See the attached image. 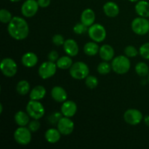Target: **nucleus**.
I'll return each mask as SVG.
<instances>
[{
  "instance_id": "nucleus-1",
  "label": "nucleus",
  "mask_w": 149,
  "mask_h": 149,
  "mask_svg": "<svg viewBox=\"0 0 149 149\" xmlns=\"http://www.w3.org/2000/svg\"><path fill=\"white\" fill-rule=\"evenodd\" d=\"M9 35L15 40H24L29 34V26L24 18L18 16L13 17L7 26Z\"/></svg>"
},
{
  "instance_id": "nucleus-2",
  "label": "nucleus",
  "mask_w": 149,
  "mask_h": 149,
  "mask_svg": "<svg viewBox=\"0 0 149 149\" xmlns=\"http://www.w3.org/2000/svg\"><path fill=\"white\" fill-rule=\"evenodd\" d=\"M112 70L116 74L123 75L127 74L131 68V63L126 55H118L111 61Z\"/></svg>"
},
{
  "instance_id": "nucleus-3",
  "label": "nucleus",
  "mask_w": 149,
  "mask_h": 149,
  "mask_svg": "<svg viewBox=\"0 0 149 149\" xmlns=\"http://www.w3.org/2000/svg\"><path fill=\"white\" fill-rule=\"evenodd\" d=\"M69 74L74 79H85L90 74V68L85 63L82 61H77L74 63L69 68Z\"/></svg>"
},
{
  "instance_id": "nucleus-4",
  "label": "nucleus",
  "mask_w": 149,
  "mask_h": 149,
  "mask_svg": "<svg viewBox=\"0 0 149 149\" xmlns=\"http://www.w3.org/2000/svg\"><path fill=\"white\" fill-rule=\"evenodd\" d=\"M26 112L31 119H40L45 114V109L39 100H31L26 105Z\"/></svg>"
},
{
  "instance_id": "nucleus-5",
  "label": "nucleus",
  "mask_w": 149,
  "mask_h": 149,
  "mask_svg": "<svg viewBox=\"0 0 149 149\" xmlns=\"http://www.w3.org/2000/svg\"><path fill=\"white\" fill-rule=\"evenodd\" d=\"M87 33L89 37L97 43L103 42L106 39L107 35L105 27L100 23H94L90 26L88 28Z\"/></svg>"
},
{
  "instance_id": "nucleus-6",
  "label": "nucleus",
  "mask_w": 149,
  "mask_h": 149,
  "mask_svg": "<svg viewBox=\"0 0 149 149\" xmlns=\"http://www.w3.org/2000/svg\"><path fill=\"white\" fill-rule=\"evenodd\" d=\"M131 29L137 35L143 36L149 33V20L146 17H138L131 23Z\"/></svg>"
},
{
  "instance_id": "nucleus-7",
  "label": "nucleus",
  "mask_w": 149,
  "mask_h": 149,
  "mask_svg": "<svg viewBox=\"0 0 149 149\" xmlns=\"http://www.w3.org/2000/svg\"><path fill=\"white\" fill-rule=\"evenodd\" d=\"M58 66L56 63L52 61L43 62L38 68V74L42 79H48L56 74Z\"/></svg>"
},
{
  "instance_id": "nucleus-8",
  "label": "nucleus",
  "mask_w": 149,
  "mask_h": 149,
  "mask_svg": "<svg viewBox=\"0 0 149 149\" xmlns=\"http://www.w3.org/2000/svg\"><path fill=\"white\" fill-rule=\"evenodd\" d=\"M31 132L26 127H19L14 132V139L19 145H29L31 141Z\"/></svg>"
},
{
  "instance_id": "nucleus-9",
  "label": "nucleus",
  "mask_w": 149,
  "mask_h": 149,
  "mask_svg": "<svg viewBox=\"0 0 149 149\" xmlns=\"http://www.w3.org/2000/svg\"><path fill=\"white\" fill-rule=\"evenodd\" d=\"M0 69L4 76L7 77H13L17 74V65L12 58H5L1 61Z\"/></svg>"
},
{
  "instance_id": "nucleus-10",
  "label": "nucleus",
  "mask_w": 149,
  "mask_h": 149,
  "mask_svg": "<svg viewBox=\"0 0 149 149\" xmlns=\"http://www.w3.org/2000/svg\"><path fill=\"white\" fill-rule=\"evenodd\" d=\"M143 116L142 112L136 109H130L124 113V119L128 125L135 126L142 122Z\"/></svg>"
},
{
  "instance_id": "nucleus-11",
  "label": "nucleus",
  "mask_w": 149,
  "mask_h": 149,
  "mask_svg": "<svg viewBox=\"0 0 149 149\" xmlns=\"http://www.w3.org/2000/svg\"><path fill=\"white\" fill-rule=\"evenodd\" d=\"M39 5L36 0H26L22 4L21 14L26 17H32L36 15L39 10Z\"/></svg>"
},
{
  "instance_id": "nucleus-12",
  "label": "nucleus",
  "mask_w": 149,
  "mask_h": 149,
  "mask_svg": "<svg viewBox=\"0 0 149 149\" xmlns=\"http://www.w3.org/2000/svg\"><path fill=\"white\" fill-rule=\"evenodd\" d=\"M57 128L62 135H68L74 130V123L69 117L63 116L57 124Z\"/></svg>"
},
{
  "instance_id": "nucleus-13",
  "label": "nucleus",
  "mask_w": 149,
  "mask_h": 149,
  "mask_svg": "<svg viewBox=\"0 0 149 149\" xmlns=\"http://www.w3.org/2000/svg\"><path fill=\"white\" fill-rule=\"evenodd\" d=\"M77 111V105L73 100H65L63 102L61 108V112L63 116L71 118L76 114Z\"/></svg>"
},
{
  "instance_id": "nucleus-14",
  "label": "nucleus",
  "mask_w": 149,
  "mask_h": 149,
  "mask_svg": "<svg viewBox=\"0 0 149 149\" xmlns=\"http://www.w3.org/2000/svg\"><path fill=\"white\" fill-rule=\"evenodd\" d=\"M51 97L58 103H63L67 100L68 94L63 87L61 86H55L51 90Z\"/></svg>"
},
{
  "instance_id": "nucleus-15",
  "label": "nucleus",
  "mask_w": 149,
  "mask_h": 149,
  "mask_svg": "<svg viewBox=\"0 0 149 149\" xmlns=\"http://www.w3.org/2000/svg\"><path fill=\"white\" fill-rule=\"evenodd\" d=\"M63 46V49L66 55L71 57H74L78 55L79 48L78 44L74 39H65L64 45Z\"/></svg>"
},
{
  "instance_id": "nucleus-16",
  "label": "nucleus",
  "mask_w": 149,
  "mask_h": 149,
  "mask_svg": "<svg viewBox=\"0 0 149 149\" xmlns=\"http://www.w3.org/2000/svg\"><path fill=\"white\" fill-rule=\"evenodd\" d=\"M39 58L36 54L33 52L25 53L21 58V63L26 68H33L38 63Z\"/></svg>"
},
{
  "instance_id": "nucleus-17",
  "label": "nucleus",
  "mask_w": 149,
  "mask_h": 149,
  "mask_svg": "<svg viewBox=\"0 0 149 149\" xmlns=\"http://www.w3.org/2000/svg\"><path fill=\"white\" fill-rule=\"evenodd\" d=\"M80 20L87 27H90L94 24L95 20V13L92 9L87 8L82 11L80 17Z\"/></svg>"
},
{
  "instance_id": "nucleus-18",
  "label": "nucleus",
  "mask_w": 149,
  "mask_h": 149,
  "mask_svg": "<svg viewBox=\"0 0 149 149\" xmlns=\"http://www.w3.org/2000/svg\"><path fill=\"white\" fill-rule=\"evenodd\" d=\"M115 52L113 48L109 45H103L100 47L99 55L103 61H111L114 58Z\"/></svg>"
},
{
  "instance_id": "nucleus-19",
  "label": "nucleus",
  "mask_w": 149,
  "mask_h": 149,
  "mask_svg": "<svg viewBox=\"0 0 149 149\" xmlns=\"http://www.w3.org/2000/svg\"><path fill=\"white\" fill-rule=\"evenodd\" d=\"M103 12L109 17H115L119 15V7L116 3L113 1H108L103 5Z\"/></svg>"
},
{
  "instance_id": "nucleus-20",
  "label": "nucleus",
  "mask_w": 149,
  "mask_h": 149,
  "mask_svg": "<svg viewBox=\"0 0 149 149\" xmlns=\"http://www.w3.org/2000/svg\"><path fill=\"white\" fill-rule=\"evenodd\" d=\"M61 135L62 134L58 130V128H49L45 132V140L47 141L49 143L51 144H55L58 143V141L61 140Z\"/></svg>"
},
{
  "instance_id": "nucleus-21",
  "label": "nucleus",
  "mask_w": 149,
  "mask_h": 149,
  "mask_svg": "<svg viewBox=\"0 0 149 149\" xmlns=\"http://www.w3.org/2000/svg\"><path fill=\"white\" fill-rule=\"evenodd\" d=\"M135 12L140 17H149V2L145 0H141L137 2L135 7Z\"/></svg>"
},
{
  "instance_id": "nucleus-22",
  "label": "nucleus",
  "mask_w": 149,
  "mask_h": 149,
  "mask_svg": "<svg viewBox=\"0 0 149 149\" xmlns=\"http://www.w3.org/2000/svg\"><path fill=\"white\" fill-rule=\"evenodd\" d=\"M46 89L42 85H37L33 87L29 93V97L31 100H42L46 95Z\"/></svg>"
},
{
  "instance_id": "nucleus-23",
  "label": "nucleus",
  "mask_w": 149,
  "mask_h": 149,
  "mask_svg": "<svg viewBox=\"0 0 149 149\" xmlns=\"http://www.w3.org/2000/svg\"><path fill=\"white\" fill-rule=\"evenodd\" d=\"M30 116L28 114L27 112L19 111L16 112L14 116L15 122L16 125L19 127H26L28 126L29 122H30Z\"/></svg>"
},
{
  "instance_id": "nucleus-24",
  "label": "nucleus",
  "mask_w": 149,
  "mask_h": 149,
  "mask_svg": "<svg viewBox=\"0 0 149 149\" xmlns=\"http://www.w3.org/2000/svg\"><path fill=\"white\" fill-rule=\"evenodd\" d=\"M83 50H84L85 55H87V56L92 57L95 56L97 53H99L100 47H99V45H97V42L93 41V42H87L84 45Z\"/></svg>"
},
{
  "instance_id": "nucleus-25",
  "label": "nucleus",
  "mask_w": 149,
  "mask_h": 149,
  "mask_svg": "<svg viewBox=\"0 0 149 149\" xmlns=\"http://www.w3.org/2000/svg\"><path fill=\"white\" fill-rule=\"evenodd\" d=\"M56 65L59 69H69L71 65H73V61L71 59V56L68 55H65V56H61L57 61Z\"/></svg>"
},
{
  "instance_id": "nucleus-26",
  "label": "nucleus",
  "mask_w": 149,
  "mask_h": 149,
  "mask_svg": "<svg viewBox=\"0 0 149 149\" xmlns=\"http://www.w3.org/2000/svg\"><path fill=\"white\" fill-rule=\"evenodd\" d=\"M30 84L26 80H21L18 81L16 85V91L20 95H26L31 91Z\"/></svg>"
},
{
  "instance_id": "nucleus-27",
  "label": "nucleus",
  "mask_w": 149,
  "mask_h": 149,
  "mask_svg": "<svg viewBox=\"0 0 149 149\" xmlns=\"http://www.w3.org/2000/svg\"><path fill=\"white\" fill-rule=\"evenodd\" d=\"M136 74L140 77H146L149 74V67L146 63L139 62L135 67Z\"/></svg>"
},
{
  "instance_id": "nucleus-28",
  "label": "nucleus",
  "mask_w": 149,
  "mask_h": 149,
  "mask_svg": "<svg viewBox=\"0 0 149 149\" xmlns=\"http://www.w3.org/2000/svg\"><path fill=\"white\" fill-rule=\"evenodd\" d=\"M112 70L111 64L109 63V61H103V62H100L97 65V71L100 75H106L109 74Z\"/></svg>"
},
{
  "instance_id": "nucleus-29",
  "label": "nucleus",
  "mask_w": 149,
  "mask_h": 149,
  "mask_svg": "<svg viewBox=\"0 0 149 149\" xmlns=\"http://www.w3.org/2000/svg\"><path fill=\"white\" fill-rule=\"evenodd\" d=\"M13 15L9 10L6 9H1L0 10V20L2 23L8 24L13 19Z\"/></svg>"
},
{
  "instance_id": "nucleus-30",
  "label": "nucleus",
  "mask_w": 149,
  "mask_h": 149,
  "mask_svg": "<svg viewBox=\"0 0 149 149\" xmlns=\"http://www.w3.org/2000/svg\"><path fill=\"white\" fill-rule=\"evenodd\" d=\"M84 80L86 86L90 89H95L98 85V79L95 76L88 75Z\"/></svg>"
},
{
  "instance_id": "nucleus-31",
  "label": "nucleus",
  "mask_w": 149,
  "mask_h": 149,
  "mask_svg": "<svg viewBox=\"0 0 149 149\" xmlns=\"http://www.w3.org/2000/svg\"><path fill=\"white\" fill-rule=\"evenodd\" d=\"M87 26H85L84 23H78L74 26L73 28V31H74V33L77 35H82L84 34L85 33H87V31H88V29H87Z\"/></svg>"
},
{
  "instance_id": "nucleus-32",
  "label": "nucleus",
  "mask_w": 149,
  "mask_h": 149,
  "mask_svg": "<svg viewBox=\"0 0 149 149\" xmlns=\"http://www.w3.org/2000/svg\"><path fill=\"white\" fill-rule=\"evenodd\" d=\"M124 52H125V55L129 58H135V57L138 56V55L139 54V50H138L136 47L132 46V45H129V46L126 47Z\"/></svg>"
},
{
  "instance_id": "nucleus-33",
  "label": "nucleus",
  "mask_w": 149,
  "mask_h": 149,
  "mask_svg": "<svg viewBox=\"0 0 149 149\" xmlns=\"http://www.w3.org/2000/svg\"><path fill=\"white\" fill-rule=\"evenodd\" d=\"M139 54L144 59L149 60V42L144 43L140 47Z\"/></svg>"
},
{
  "instance_id": "nucleus-34",
  "label": "nucleus",
  "mask_w": 149,
  "mask_h": 149,
  "mask_svg": "<svg viewBox=\"0 0 149 149\" xmlns=\"http://www.w3.org/2000/svg\"><path fill=\"white\" fill-rule=\"evenodd\" d=\"M41 123L39 121V119H33L31 121H30L28 125V128L31 130V132H36L40 129Z\"/></svg>"
},
{
  "instance_id": "nucleus-35",
  "label": "nucleus",
  "mask_w": 149,
  "mask_h": 149,
  "mask_svg": "<svg viewBox=\"0 0 149 149\" xmlns=\"http://www.w3.org/2000/svg\"><path fill=\"white\" fill-rule=\"evenodd\" d=\"M65 39H64L63 36L61 34H55L52 36V42L55 46L57 47H60L62 46V45H64V42H65Z\"/></svg>"
},
{
  "instance_id": "nucleus-36",
  "label": "nucleus",
  "mask_w": 149,
  "mask_h": 149,
  "mask_svg": "<svg viewBox=\"0 0 149 149\" xmlns=\"http://www.w3.org/2000/svg\"><path fill=\"white\" fill-rule=\"evenodd\" d=\"M63 117L61 112H54L48 117V121L50 124H58V121Z\"/></svg>"
},
{
  "instance_id": "nucleus-37",
  "label": "nucleus",
  "mask_w": 149,
  "mask_h": 149,
  "mask_svg": "<svg viewBox=\"0 0 149 149\" xmlns=\"http://www.w3.org/2000/svg\"><path fill=\"white\" fill-rule=\"evenodd\" d=\"M48 61H52V62L56 63L57 61L58 60V58H60L59 57V54L58 52H57L56 50H52L49 52L48 54Z\"/></svg>"
},
{
  "instance_id": "nucleus-38",
  "label": "nucleus",
  "mask_w": 149,
  "mask_h": 149,
  "mask_svg": "<svg viewBox=\"0 0 149 149\" xmlns=\"http://www.w3.org/2000/svg\"><path fill=\"white\" fill-rule=\"evenodd\" d=\"M37 1L39 7L45 8V7H47L50 4L51 0H37Z\"/></svg>"
},
{
  "instance_id": "nucleus-39",
  "label": "nucleus",
  "mask_w": 149,
  "mask_h": 149,
  "mask_svg": "<svg viewBox=\"0 0 149 149\" xmlns=\"http://www.w3.org/2000/svg\"><path fill=\"white\" fill-rule=\"evenodd\" d=\"M143 121L144 123L146 124V125L149 127V115H147V116H146L145 117L143 118Z\"/></svg>"
},
{
  "instance_id": "nucleus-40",
  "label": "nucleus",
  "mask_w": 149,
  "mask_h": 149,
  "mask_svg": "<svg viewBox=\"0 0 149 149\" xmlns=\"http://www.w3.org/2000/svg\"><path fill=\"white\" fill-rule=\"evenodd\" d=\"M3 111V106H2V103L0 104V113H2Z\"/></svg>"
},
{
  "instance_id": "nucleus-41",
  "label": "nucleus",
  "mask_w": 149,
  "mask_h": 149,
  "mask_svg": "<svg viewBox=\"0 0 149 149\" xmlns=\"http://www.w3.org/2000/svg\"><path fill=\"white\" fill-rule=\"evenodd\" d=\"M10 1H12V2H17V1H21V0H10Z\"/></svg>"
},
{
  "instance_id": "nucleus-42",
  "label": "nucleus",
  "mask_w": 149,
  "mask_h": 149,
  "mask_svg": "<svg viewBox=\"0 0 149 149\" xmlns=\"http://www.w3.org/2000/svg\"><path fill=\"white\" fill-rule=\"evenodd\" d=\"M128 1H131V2H138L139 0H128Z\"/></svg>"
},
{
  "instance_id": "nucleus-43",
  "label": "nucleus",
  "mask_w": 149,
  "mask_h": 149,
  "mask_svg": "<svg viewBox=\"0 0 149 149\" xmlns=\"http://www.w3.org/2000/svg\"><path fill=\"white\" fill-rule=\"evenodd\" d=\"M148 83H149V74L148 75Z\"/></svg>"
},
{
  "instance_id": "nucleus-44",
  "label": "nucleus",
  "mask_w": 149,
  "mask_h": 149,
  "mask_svg": "<svg viewBox=\"0 0 149 149\" xmlns=\"http://www.w3.org/2000/svg\"><path fill=\"white\" fill-rule=\"evenodd\" d=\"M148 34H149V33H148Z\"/></svg>"
}]
</instances>
